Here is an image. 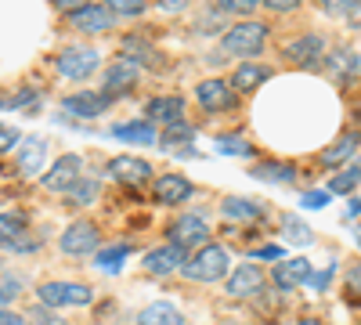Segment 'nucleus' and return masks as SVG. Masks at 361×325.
Returning <instances> with one entry per match:
<instances>
[{
	"mask_svg": "<svg viewBox=\"0 0 361 325\" xmlns=\"http://www.w3.org/2000/svg\"><path fill=\"white\" fill-rule=\"evenodd\" d=\"M180 275L192 278V282H217L228 275V250L221 243H206L185 268H180Z\"/></svg>",
	"mask_w": 361,
	"mask_h": 325,
	"instance_id": "obj_1",
	"label": "nucleus"
},
{
	"mask_svg": "<svg viewBox=\"0 0 361 325\" xmlns=\"http://www.w3.org/2000/svg\"><path fill=\"white\" fill-rule=\"evenodd\" d=\"M221 47L235 58H257L267 47V25L264 22H238L224 33Z\"/></svg>",
	"mask_w": 361,
	"mask_h": 325,
	"instance_id": "obj_2",
	"label": "nucleus"
},
{
	"mask_svg": "<svg viewBox=\"0 0 361 325\" xmlns=\"http://www.w3.org/2000/svg\"><path fill=\"white\" fill-rule=\"evenodd\" d=\"M37 297L51 311H62V307H87L90 300H94V289L80 286V282H44L37 289Z\"/></svg>",
	"mask_w": 361,
	"mask_h": 325,
	"instance_id": "obj_3",
	"label": "nucleus"
},
{
	"mask_svg": "<svg viewBox=\"0 0 361 325\" xmlns=\"http://www.w3.org/2000/svg\"><path fill=\"white\" fill-rule=\"evenodd\" d=\"M98 62H102V54H98L94 47L69 44L62 54H58L54 69H58V76H66V80H76V83H80V80H87V76H94Z\"/></svg>",
	"mask_w": 361,
	"mask_h": 325,
	"instance_id": "obj_4",
	"label": "nucleus"
},
{
	"mask_svg": "<svg viewBox=\"0 0 361 325\" xmlns=\"http://www.w3.org/2000/svg\"><path fill=\"white\" fill-rule=\"evenodd\" d=\"M102 243V235L98 228L90 224V221H73L66 231H62V239H58V250H62L66 257H87V253H94Z\"/></svg>",
	"mask_w": 361,
	"mask_h": 325,
	"instance_id": "obj_5",
	"label": "nucleus"
},
{
	"mask_svg": "<svg viewBox=\"0 0 361 325\" xmlns=\"http://www.w3.org/2000/svg\"><path fill=\"white\" fill-rule=\"evenodd\" d=\"M166 235H170V243L180 246V250H202L209 243V224L199 214H188V217H177Z\"/></svg>",
	"mask_w": 361,
	"mask_h": 325,
	"instance_id": "obj_6",
	"label": "nucleus"
},
{
	"mask_svg": "<svg viewBox=\"0 0 361 325\" xmlns=\"http://www.w3.org/2000/svg\"><path fill=\"white\" fill-rule=\"evenodd\" d=\"M185 264H188V250H180V246H173V243H166V246H159V250H148V253H145V271L156 275V278H166V275L180 271Z\"/></svg>",
	"mask_w": 361,
	"mask_h": 325,
	"instance_id": "obj_7",
	"label": "nucleus"
},
{
	"mask_svg": "<svg viewBox=\"0 0 361 325\" xmlns=\"http://www.w3.org/2000/svg\"><path fill=\"white\" fill-rule=\"evenodd\" d=\"M112 8L109 4H83L69 15L73 29H80V33H90V37H98V33H109L112 29Z\"/></svg>",
	"mask_w": 361,
	"mask_h": 325,
	"instance_id": "obj_8",
	"label": "nucleus"
},
{
	"mask_svg": "<svg viewBox=\"0 0 361 325\" xmlns=\"http://www.w3.org/2000/svg\"><path fill=\"white\" fill-rule=\"evenodd\" d=\"M192 195H195L192 181L180 177V173H163V177H156V185H152V199L159 206H180V202H188Z\"/></svg>",
	"mask_w": 361,
	"mask_h": 325,
	"instance_id": "obj_9",
	"label": "nucleus"
},
{
	"mask_svg": "<svg viewBox=\"0 0 361 325\" xmlns=\"http://www.w3.org/2000/svg\"><path fill=\"white\" fill-rule=\"evenodd\" d=\"M195 98L206 112H228L235 109V87L228 80H202L195 87Z\"/></svg>",
	"mask_w": 361,
	"mask_h": 325,
	"instance_id": "obj_10",
	"label": "nucleus"
},
{
	"mask_svg": "<svg viewBox=\"0 0 361 325\" xmlns=\"http://www.w3.org/2000/svg\"><path fill=\"white\" fill-rule=\"evenodd\" d=\"M80 170H83V159L80 156H62L44 173V188L47 192H73L76 181H80Z\"/></svg>",
	"mask_w": 361,
	"mask_h": 325,
	"instance_id": "obj_11",
	"label": "nucleus"
},
{
	"mask_svg": "<svg viewBox=\"0 0 361 325\" xmlns=\"http://www.w3.org/2000/svg\"><path fill=\"white\" fill-rule=\"evenodd\" d=\"M137 73H141L137 62H130V58H116V62L105 69V76H102V91H105V94H123V91H130V87L137 83Z\"/></svg>",
	"mask_w": 361,
	"mask_h": 325,
	"instance_id": "obj_12",
	"label": "nucleus"
},
{
	"mask_svg": "<svg viewBox=\"0 0 361 325\" xmlns=\"http://www.w3.org/2000/svg\"><path fill=\"white\" fill-rule=\"evenodd\" d=\"M267 286V275L257 268V264H238L228 278V293L231 297H257V293Z\"/></svg>",
	"mask_w": 361,
	"mask_h": 325,
	"instance_id": "obj_13",
	"label": "nucleus"
},
{
	"mask_svg": "<svg viewBox=\"0 0 361 325\" xmlns=\"http://www.w3.org/2000/svg\"><path fill=\"white\" fill-rule=\"evenodd\" d=\"M62 109L69 116H80V120H94V116H102L109 109V94L105 91H80V94H69L62 102Z\"/></svg>",
	"mask_w": 361,
	"mask_h": 325,
	"instance_id": "obj_14",
	"label": "nucleus"
},
{
	"mask_svg": "<svg viewBox=\"0 0 361 325\" xmlns=\"http://www.w3.org/2000/svg\"><path fill=\"white\" fill-rule=\"evenodd\" d=\"M109 173L116 177L119 185L137 188V185H145L148 177H152V166H148L145 159H137V156H119V159H112V163H109Z\"/></svg>",
	"mask_w": 361,
	"mask_h": 325,
	"instance_id": "obj_15",
	"label": "nucleus"
},
{
	"mask_svg": "<svg viewBox=\"0 0 361 325\" xmlns=\"http://www.w3.org/2000/svg\"><path fill=\"white\" fill-rule=\"evenodd\" d=\"M286 58L293 66H318L325 58V40L318 33H307V37H296L289 47H286Z\"/></svg>",
	"mask_w": 361,
	"mask_h": 325,
	"instance_id": "obj_16",
	"label": "nucleus"
},
{
	"mask_svg": "<svg viewBox=\"0 0 361 325\" xmlns=\"http://www.w3.org/2000/svg\"><path fill=\"white\" fill-rule=\"evenodd\" d=\"M311 264L307 257H293V260H279V268H275V282L282 289H293V286H311Z\"/></svg>",
	"mask_w": 361,
	"mask_h": 325,
	"instance_id": "obj_17",
	"label": "nucleus"
},
{
	"mask_svg": "<svg viewBox=\"0 0 361 325\" xmlns=\"http://www.w3.org/2000/svg\"><path fill=\"white\" fill-rule=\"evenodd\" d=\"M148 120H156V123H163V127H173V123L185 120V102L173 98V94L152 98V102H148Z\"/></svg>",
	"mask_w": 361,
	"mask_h": 325,
	"instance_id": "obj_18",
	"label": "nucleus"
},
{
	"mask_svg": "<svg viewBox=\"0 0 361 325\" xmlns=\"http://www.w3.org/2000/svg\"><path fill=\"white\" fill-rule=\"evenodd\" d=\"M112 137L119 141H130V145H156V127L148 120H130V123H116L112 127Z\"/></svg>",
	"mask_w": 361,
	"mask_h": 325,
	"instance_id": "obj_19",
	"label": "nucleus"
},
{
	"mask_svg": "<svg viewBox=\"0 0 361 325\" xmlns=\"http://www.w3.org/2000/svg\"><path fill=\"white\" fill-rule=\"evenodd\" d=\"M354 149H357V134H343L336 145H329V149L318 156V163H322L325 170H340V166L354 156Z\"/></svg>",
	"mask_w": 361,
	"mask_h": 325,
	"instance_id": "obj_20",
	"label": "nucleus"
},
{
	"mask_svg": "<svg viewBox=\"0 0 361 325\" xmlns=\"http://www.w3.org/2000/svg\"><path fill=\"white\" fill-rule=\"evenodd\" d=\"M137 321L141 325H185V314H180L170 300H159V304H148Z\"/></svg>",
	"mask_w": 361,
	"mask_h": 325,
	"instance_id": "obj_21",
	"label": "nucleus"
},
{
	"mask_svg": "<svg viewBox=\"0 0 361 325\" xmlns=\"http://www.w3.org/2000/svg\"><path fill=\"white\" fill-rule=\"evenodd\" d=\"M44 156H47V141H44V137H29L25 149L18 152V170H22L25 177H29V173H40Z\"/></svg>",
	"mask_w": 361,
	"mask_h": 325,
	"instance_id": "obj_22",
	"label": "nucleus"
},
{
	"mask_svg": "<svg viewBox=\"0 0 361 325\" xmlns=\"http://www.w3.org/2000/svg\"><path fill=\"white\" fill-rule=\"evenodd\" d=\"M267 76H271V69L253 66V62H243V66L235 69V76H231V87H235V91H246V94H250V91H257Z\"/></svg>",
	"mask_w": 361,
	"mask_h": 325,
	"instance_id": "obj_23",
	"label": "nucleus"
},
{
	"mask_svg": "<svg viewBox=\"0 0 361 325\" xmlns=\"http://www.w3.org/2000/svg\"><path fill=\"white\" fill-rule=\"evenodd\" d=\"M221 214H224L228 221H260V206L250 202V199H235V195H228V199L221 202Z\"/></svg>",
	"mask_w": 361,
	"mask_h": 325,
	"instance_id": "obj_24",
	"label": "nucleus"
},
{
	"mask_svg": "<svg viewBox=\"0 0 361 325\" xmlns=\"http://www.w3.org/2000/svg\"><path fill=\"white\" fill-rule=\"evenodd\" d=\"M123 58H130V62H137V66H159V54L148 47L141 37H127L123 40Z\"/></svg>",
	"mask_w": 361,
	"mask_h": 325,
	"instance_id": "obj_25",
	"label": "nucleus"
},
{
	"mask_svg": "<svg viewBox=\"0 0 361 325\" xmlns=\"http://www.w3.org/2000/svg\"><path fill=\"white\" fill-rule=\"evenodd\" d=\"M361 185V166H347V170H333V181H329L325 192L333 195H350Z\"/></svg>",
	"mask_w": 361,
	"mask_h": 325,
	"instance_id": "obj_26",
	"label": "nucleus"
},
{
	"mask_svg": "<svg viewBox=\"0 0 361 325\" xmlns=\"http://www.w3.org/2000/svg\"><path fill=\"white\" fill-rule=\"evenodd\" d=\"M354 66H357V58H354L347 47H333V54L325 58V69L333 73L336 80H347V76L354 73Z\"/></svg>",
	"mask_w": 361,
	"mask_h": 325,
	"instance_id": "obj_27",
	"label": "nucleus"
},
{
	"mask_svg": "<svg viewBox=\"0 0 361 325\" xmlns=\"http://www.w3.org/2000/svg\"><path fill=\"white\" fill-rule=\"evenodd\" d=\"M130 246H112V250H102L94 257V268L98 271H109V275H119V268H123V260H127Z\"/></svg>",
	"mask_w": 361,
	"mask_h": 325,
	"instance_id": "obj_28",
	"label": "nucleus"
},
{
	"mask_svg": "<svg viewBox=\"0 0 361 325\" xmlns=\"http://www.w3.org/2000/svg\"><path fill=\"white\" fill-rule=\"evenodd\" d=\"M214 152H221V156H253V145L246 141V137H217L214 141Z\"/></svg>",
	"mask_w": 361,
	"mask_h": 325,
	"instance_id": "obj_29",
	"label": "nucleus"
},
{
	"mask_svg": "<svg viewBox=\"0 0 361 325\" xmlns=\"http://www.w3.org/2000/svg\"><path fill=\"white\" fill-rule=\"evenodd\" d=\"M253 173L264 177V181H293V177H296L293 166H257Z\"/></svg>",
	"mask_w": 361,
	"mask_h": 325,
	"instance_id": "obj_30",
	"label": "nucleus"
},
{
	"mask_svg": "<svg viewBox=\"0 0 361 325\" xmlns=\"http://www.w3.org/2000/svg\"><path fill=\"white\" fill-rule=\"evenodd\" d=\"M357 4H361V0H318V8L325 15H350Z\"/></svg>",
	"mask_w": 361,
	"mask_h": 325,
	"instance_id": "obj_31",
	"label": "nucleus"
},
{
	"mask_svg": "<svg viewBox=\"0 0 361 325\" xmlns=\"http://www.w3.org/2000/svg\"><path fill=\"white\" fill-rule=\"evenodd\" d=\"M69 195H73V202L87 206V202H94V199H98V185H94V181H76V188H73Z\"/></svg>",
	"mask_w": 361,
	"mask_h": 325,
	"instance_id": "obj_32",
	"label": "nucleus"
},
{
	"mask_svg": "<svg viewBox=\"0 0 361 325\" xmlns=\"http://www.w3.org/2000/svg\"><path fill=\"white\" fill-rule=\"evenodd\" d=\"M105 4H109L116 15H141V11H145V0H105Z\"/></svg>",
	"mask_w": 361,
	"mask_h": 325,
	"instance_id": "obj_33",
	"label": "nucleus"
},
{
	"mask_svg": "<svg viewBox=\"0 0 361 325\" xmlns=\"http://www.w3.org/2000/svg\"><path fill=\"white\" fill-rule=\"evenodd\" d=\"M18 289H22V282H18V275H11V271H4V289H0V300H4V307H11V300L18 297Z\"/></svg>",
	"mask_w": 361,
	"mask_h": 325,
	"instance_id": "obj_34",
	"label": "nucleus"
},
{
	"mask_svg": "<svg viewBox=\"0 0 361 325\" xmlns=\"http://www.w3.org/2000/svg\"><path fill=\"white\" fill-rule=\"evenodd\" d=\"M329 199H333V192H304L300 195V206H304V210H322Z\"/></svg>",
	"mask_w": 361,
	"mask_h": 325,
	"instance_id": "obj_35",
	"label": "nucleus"
},
{
	"mask_svg": "<svg viewBox=\"0 0 361 325\" xmlns=\"http://www.w3.org/2000/svg\"><path fill=\"white\" fill-rule=\"evenodd\" d=\"M0 221H4V224H0V231H4V243H11V239H18V235H22V217L4 214Z\"/></svg>",
	"mask_w": 361,
	"mask_h": 325,
	"instance_id": "obj_36",
	"label": "nucleus"
},
{
	"mask_svg": "<svg viewBox=\"0 0 361 325\" xmlns=\"http://www.w3.org/2000/svg\"><path fill=\"white\" fill-rule=\"evenodd\" d=\"M282 228H286V235H289L293 243H307V239H311V231H307V228H300L293 217H282Z\"/></svg>",
	"mask_w": 361,
	"mask_h": 325,
	"instance_id": "obj_37",
	"label": "nucleus"
},
{
	"mask_svg": "<svg viewBox=\"0 0 361 325\" xmlns=\"http://www.w3.org/2000/svg\"><path fill=\"white\" fill-rule=\"evenodd\" d=\"M257 4H264V0H221V8H228L235 15H250Z\"/></svg>",
	"mask_w": 361,
	"mask_h": 325,
	"instance_id": "obj_38",
	"label": "nucleus"
},
{
	"mask_svg": "<svg viewBox=\"0 0 361 325\" xmlns=\"http://www.w3.org/2000/svg\"><path fill=\"white\" fill-rule=\"evenodd\" d=\"M18 141H22V130H15V127H4V130H0V152L8 156V152L15 149Z\"/></svg>",
	"mask_w": 361,
	"mask_h": 325,
	"instance_id": "obj_39",
	"label": "nucleus"
},
{
	"mask_svg": "<svg viewBox=\"0 0 361 325\" xmlns=\"http://www.w3.org/2000/svg\"><path fill=\"white\" fill-rule=\"evenodd\" d=\"M192 137H195V130H192V127H185V123H173V127H170V134H163V141H166V145H170V141H192Z\"/></svg>",
	"mask_w": 361,
	"mask_h": 325,
	"instance_id": "obj_40",
	"label": "nucleus"
},
{
	"mask_svg": "<svg viewBox=\"0 0 361 325\" xmlns=\"http://www.w3.org/2000/svg\"><path fill=\"white\" fill-rule=\"evenodd\" d=\"M347 293H350V297L361 293V264H354V268L347 271Z\"/></svg>",
	"mask_w": 361,
	"mask_h": 325,
	"instance_id": "obj_41",
	"label": "nucleus"
},
{
	"mask_svg": "<svg viewBox=\"0 0 361 325\" xmlns=\"http://www.w3.org/2000/svg\"><path fill=\"white\" fill-rule=\"evenodd\" d=\"M253 257L257 260H282V246H260V250H253Z\"/></svg>",
	"mask_w": 361,
	"mask_h": 325,
	"instance_id": "obj_42",
	"label": "nucleus"
},
{
	"mask_svg": "<svg viewBox=\"0 0 361 325\" xmlns=\"http://www.w3.org/2000/svg\"><path fill=\"white\" fill-rule=\"evenodd\" d=\"M264 4L271 11H293V8H300V0H264Z\"/></svg>",
	"mask_w": 361,
	"mask_h": 325,
	"instance_id": "obj_43",
	"label": "nucleus"
},
{
	"mask_svg": "<svg viewBox=\"0 0 361 325\" xmlns=\"http://www.w3.org/2000/svg\"><path fill=\"white\" fill-rule=\"evenodd\" d=\"M329 278H333V268H325V271L311 275V286H314V289H325V286H329Z\"/></svg>",
	"mask_w": 361,
	"mask_h": 325,
	"instance_id": "obj_44",
	"label": "nucleus"
},
{
	"mask_svg": "<svg viewBox=\"0 0 361 325\" xmlns=\"http://www.w3.org/2000/svg\"><path fill=\"white\" fill-rule=\"evenodd\" d=\"M0 325H25V321H22L11 307H4V311H0Z\"/></svg>",
	"mask_w": 361,
	"mask_h": 325,
	"instance_id": "obj_45",
	"label": "nucleus"
},
{
	"mask_svg": "<svg viewBox=\"0 0 361 325\" xmlns=\"http://www.w3.org/2000/svg\"><path fill=\"white\" fill-rule=\"evenodd\" d=\"M54 4L62 8V11H69V15H73L76 8H83V4H87V0H54Z\"/></svg>",
	"mask_w": 361,
	"mask_h": 325,
	"instance_id": "obj_46",
	"label": "nucleus"
},
{
	"mask_svg": "<svg viewBox=\"0 0 361 325\" xmlns=\"http://www.w3.org/2000/svg\"><path fill=\"white\" fill-rule=\"evenodd\" d=\"M347 22H350V29H361V4H357V8L347 15Z\"/></svg>",
	"mask_w": 361,
	"mask_h": 325,
	"instance_id": "obj_47",
	"label": "nucleus"
},
{
	"mask_svg": "<svg viewBox=\"0 0 361 325\" xmlns=\"http://www.w3.org/2000/svg\"><path fill=\"white\" fill-rule=\"evenodd\" d=\"M180 4H188V0H159V8H166V11H173V8H180Z\"/></svg>",
	"mask_w": 361,
	"mask_h": 325,
	"instance_id": "obj_48",
	"label": "nucleus"
},
{
	"mask_svg": "<svg viewBox=\"0 0 361 325\" xmlns=\"http://www.w3.org/2000/svg\"><path fill=\"white\" fill-rule=\"evenodd\" d=\"M347 217H361V202H357V199H350V206H347Z\"/></svg>",
	"mask_w": 361,
	"mask_h": 325,
	"instance_id": "obj_49",
	"label": "nucleus"
},
{
	"mask_svg": "<svg viewBox=\"0 0 361 325\" xmlns=\"http://www.w3.org/2000/svg\"><path fill=\"white\" fill-rule=\"evenodd\" d=\"M296 325H322V321H318V318H300Z\"/></svg>",
	"mask_w": 361,
	"mask_h": 325,
	"instance_id": "obj_50",
	"label": "nucleus"
},
{
	"mask_svg": "<svg viewBox=\"0 0 361 325\" xmlns=\"http://www.w3.org/2000/svg\"><path fill=\"white\" fill-rule=\"evenodd\" d=\"M357 243H361V228H357Z\"/></svg>",
	"mask_w": 361,
	"mask_h": 325,
	"instance_id": "obj_51",
	"label": "nucleus"
}]
</instances>
